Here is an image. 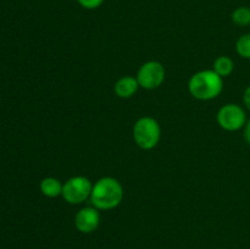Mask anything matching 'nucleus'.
<instances>
[{
  "label": "nucleus",
  "instance_id": "obj_1",
  "mask_svg": "<svg viewBox=\"0 0 250 249\" xmlns=\"http://www.w3.org/2000/svg\"><path fill=\"white\" fill-rule=\"evenodd\" d=\"M124 199L122 185L114 177H103L93 185L90 202L98 210H111Z\"/></svg>",
  "mask_w": 250,
  "mask_h": 249
},
{
  "label": "nucleus",
  "instance_id": "obj_2",
  "mask_svg": "<svg viewBox=\"0 0 250 249\" xmlns=\"http://www.w3.org/2000/svg\"><path fill=\"white\" fill-rule=\"evenodd\" d=\"M188 89L192 97L198 100L215 99L224 89V78L214 70L199 71L190 77Z\"/></svg>",
  "mask_w": 250,
  "mask_h": 249
},
{
  "label": "nucleus",
  "instance_id": "obj_3",
  "mask_svg": "<svg viewBox=\"0 0 250 249\" xmlns=\"http://www.w3.org/2000/svg\"><path fill=\"white\" fill-rule=\"evenodd\" d=\"M161 128L154 117L144 116L136 121L133 126V139L139 148L150 150L159 144Z\"/></svg>",
  "mask_w": 250,
  "mask_h": 249
},
{
  "label": "nucleus",
  "instance_id": "obj_4",
  "mask_svg": "<svg viewBox=\"0 0 250 249\" xmlns=\"http://www.w3.org/2000/svg\"><path fill=\"white\" fill-rule=\"evenodd\" d=\"M93 183L84 176H75L66 181L62 186V198L68 204L77 205L90 198Z\"/></svg>",
  "mask_w": 250,
  "mask_h": 249
},
{
  "label": "nucleus",
  "instance_id": "obj_5",
  "mask_svg": "<svg viewBox=\"0 0 250 249\" xmlns=\"http://www.w3.org/2000/svg\"><path fill=\"white\" fill-rule=\"evenodd\" d=\"M165 67L159 61H146L139 67L136 78L139 87L153 90L160 87L165 81Z\"/></svg>",
  "mask_w": 250,
  "mask_h": 249
},
{
  "label": "nucleus",
  "instance_id": "obj_6",
  "mask_svg": "<svg viewBox=\"0 0 250 249\" xmlns=\"http://www.w3.org/2000/svg\"><path fill=\"white\" fill-rule=\"evenodd\" d=\"M217 124L225 131L234 132L243 128L247 124L246 111L237 104H226L217 112Z\"/></svg>",
  "mask_w": 250,
  "mask_h": 249
},
{
  "label": "nucleus",
  "instance_id": "obj_7",
  "mask_svg": "<svg viewBox=\"0 0 250 249\" xmlns=\"http://www.w3.org/2000/svg\"><path fill=\"white\" fill-rule=\"evenodd\" d=\"M100 214L94 207H85L76 214L75 226L82 233H92L99 227Z\"/></svg>",
  "mask_w": 250,
  "mask_h": 249
},
{
  "label": "nucleus",
  "instance_id": "obj_8",
  "mask_svg": "<svg viewBox=\"0 0 250 249\" xmlns=\"http://www.w3.org/2000/svg\"><path fill=\"white\" fill-rule=\"evenodd\" d=\"M139 88V83L133 76H124L115 83L114 90L117 97L122 99H128L133 97Z\"/></svg>",
  "mask_w": 250,
  "mask_h": 249
},
{
  "label": "nucleus",
  "instance_id": "obj_9",
  "mask_svg": "<svg viewBox=\"0 0 250 249\" xmlns=\"http://www.w3.org/2000/svg\"><path fill=\"white\" fill-rule=\"evenodd\" d=\"M62 183L55 177H45L42 180L39 188L43 195L48 198H58L62 194Z\"/></svg>",
  "mask_w": 250,
  "mask_h": 249
},
{
  "label": "nucleus",
  "instance_id": "obj_10",
  "mask_svg": "<svg viewBox=\"0 0 250 249\" xmlns=\"http://www.w3.org/2000/svg\"><path fill=\"white\" fill-rule=\"evenodd\" d=\"M234 62L229 56H219L216 60L214 61V67L212 70L220 76V77L225 78L229 77L232 72H233Z\"/></svg>",
  "mask_w": 250,
  "mask_h": 249
},
{
  "label": "nucleus",
  "instance_id": "obj_11",
  "mask_svg": "<svg viewBox=\"0 0 250 249\" xmlns=\"http://www.w3.org/2000/svg\"><path fill=\"white\" fill-rule=\"evenodd\" d=\"M232 21L237 26H248L250 24V9L248 6H239L232 12Z\"/></svg>",
  "mask_w": 250,
  "mask_h": 249
},
{
  "label": "nucleus",
  "instance_id": "obj_12",
  "mask_svg": "<svg viewBox=\"0 0 250 249\" xmlns=\"http://www.w3.org/2000/svg\"><path fill=\"white\" fill-rule=\"evenodd\" d=\"M236 50L243 59H250V33L242 34L236 43Z\"/></svg>",
  "mask_w": 250,
  "mask_h": 249
},
{
  "label": "nucleus",
  "instance_id": "obj_13",
  "mask_svg": "<svg viewBox=\"0 0 250 249\" xmlns=\"http://www.w3.org/2000/svg\"><path fill=\"white\" fill-rule=\"evenodd\" d=\"M78 4L82 7L87 10H94L98 9L99 6H102V4L104 2V0H77Z\"/></svg>",
  "mask_w": 250,
  "mask_h": 249
},
{
  "label": "nucleus",
  "instance_id": "obj_14",
  "mask_svg": "<svg viewBox=\"0 0 250 249\" xmlns=\"http://www.w3.org/2000/svg\"><path fill=\"white\" fill-rule=\"evenodd\" d=\"M243 102L246 104V106L248 107L250 110V85L244 90V94H243Z\"/></svg>",
  "mask_w": 250,
  "mask_h": 249
},
{
  "label": "nucleus",
  "instance_id": "obj_15",
  "mask_svg": "<svg viewBox=\"0 0 250 249\" xmlns=\"http://www.w3.org/2000/svg\"><path fill=\"white\" fill-rule=\"evenodd\" d=\"M244 138H246L247 143L250 144V120L244 126Z\"/></svg>",
  "mask_w": 250,
  "mask_h": 249
},
{
  "label": "nucleus",
  "instance_id": "obj_16",
  "mask_svg": "<svg viewBox=\"0 0 250 249\" xmlns=\"http://www.w3.org/2000/svg\"><path fill=\"white\" fill-rule=\"evenodd\" d=\"M220 249H224V248H220Z\"/></svg>",
  "mask_w": 250,
  "mask_h": 249
}]
</instances>
